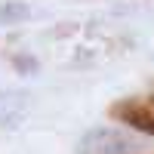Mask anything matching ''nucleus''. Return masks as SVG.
<instances>
[{
	"label": "nucleus",
	"instance_id": "39448f33",
	"mask_svg": "<svg viewBox=\"0 0 154 154\" xmlns=\"http://www.w3.org/2000/svg\"><path fill=\"white\" fill-rule=\"evenodd\" d=\"M148 108H151V111H154V96H151V99H148Z\"/></svg>",
	"mask_w": 154,
	"mask_h": 154
},
{
	"label": "nucleus",
	"instance_id": "20e7f679",
	"mask_svg": "<svg viewBox=\"0 0 154 154\" xmlns=\"http://www.w3.org/2000/svg\"><path fill=\"white\" fill-rule=\"evenodd\" d=\"M16 68L19 71H37V62L34 59H25V56H16Z\"/></svg>",
	"mask_w": 154,
	"mask_h": 154
},
{
	"label": "nucleus",
	"instance_id": "f257e3e1",
	"mask_svg": "<svg viewBox=\"0 0 154 154\" xmlns=\"http://www.w3.org/2000/svg\"><path fill=\"white\" fill-rule=\"evenodd\" d=\"M108 114L117 123H126L133 130L145 133V136H154V111L148 108V102H139V99H120L108 108Z\"/></svg>",
	"mask_w": 154,
	"mask_h": 154
},
{
	"label": "nucleus",
	"instance_id": "7ed1b4c3",
	"mask_svg": "<svg viewBox=\"0 0 154 154\" xmlns=\"http://www.w3.org/2000/svg\"><path fill=\"white\" fill-rule=\"evenodd\" d=\"M31 16V9L25 6V3H19V0H9V3H3L0 6V25H19V22H25Z\"/></svg>",
	"mask_w": 154,
	"mask_h": 154
},
{
	"label": "nucleus",
	"instance_id": "f03ea898",
	"mask_svg": "<svg viewBox=\"0 0 154 154\" xmlns=\"http://www.w3.org/2000/svg\"><path fill=\"white\" fill-rule=\"evenodd\" d=\"M126 148H133V142L117 130H93L80 145L83 154H123Z\"/></svg>",
	"mask_w": 154,
	"mask_h": 154
}]
</instances>
